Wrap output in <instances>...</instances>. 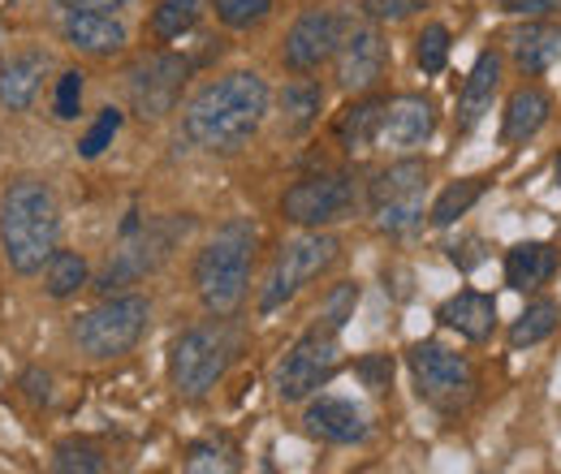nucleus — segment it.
I'll use <instances>...</instances> for the list:
<instances>
[{"instance_id":"nucleus-22","label":"nucleus","mask_w":561,"mask_h":474,"mask_svg":"<svg viewBox=\"0 0 561 474\" xmlns=\"http://www.w3.org/2000/svg\"><path fill=\"white\" fill-rule=\"evenodd\" d=\"M558 271V251L549 242H518L505 255V285L518 293H536L540 285H549Z\"/></svg>"},{"instance_id":"nucleus-36","label":"nucleus","mask_w":561,"mask_h":474,"mask_svg":"<svg viewBox=\"0 0 561 474\" xmlns=\"http://www.w3.org/2000/svg\"><path fill=\"white\" fill-rule=\"evenodd\" d=\"M78 104H82V73H78V69H66L61 82H57V117H61V122H73V117H78Z\"/></svg>"},{"instance_id":"nucleus-35","label":"nucleus","mask_w":561,"mask_h":474,"mask_svg":"<svg viewBox=\"0 0 561 474\" xmlns=\"http://www.w3.org/2000/svg\"><path fill=\"white\" fill-rule=\"evenodd\" d=\"M117 130H122V113H117V108H104V113L95 117V126L87 130V138L78 142V151H82L87 160H95V155L117 138Z\"/></svg>"},{"instance_id":"nucleus-6","label":"nucleus","mask_w":561,"mask_h":474,"mask_svg":"<svg viewBox=\"0 0 561 474\" xmlns=\"http://www.w3.org/2000/svg\"><path fill=\"white\" fill-rule=\"evenodd\" d=\"M147 320H151V307L139 293H122V298H108L100 307H91L78 324H73V340L82 354L91 358H117L126 349H135L139 337L147 333Z\"/></svg>"},{"instance_id":"nucleus-34","label":"nucleus","mask_w":561,"mask_h":474,"mask_svg":"<svg viewBox=\"0 0 561 474\" xmlns=\"http://www.w3.org/2000/svg\"><path fill=\"white\" fill-rule=\"evenodd\" d=\"M354 307H358V285H354V280L333 285V289H329V298H324V324L342 333V328H346V320H354Z\"/></svg>"},{"instance_id":"nucleus-21","label":"nucleus","mask_w":561,"mask_h":474,"mask_svg":"<svg viewBox=\"0 0 561 474\" xmlns=\"http://www.w3.org/2000/svg\"><path fill=\"white\" fill-rule=\"evenodd\" d=\"M436 320H440L445 328H454L458 337L489 340L492 328H496V302H492L489 293L462 289V293H454V298H449V302L436 311Z\"/></svg>"},{"instance_id":"nucleus-31","label":"nucleus","mask_w":561,"mask_h":474,"mask_svg":"<svg viewBox=\"0 0 561 474\" xmlns=\"http://www.w3.org/2000/svg\"><path fill=\"white\" fill-rule=\"evenodd\" d=\"M415 61H420L423 73H440L445 61H449V26L440 22H427L415 39Z\"/></svg>"},{"instance_id":"nucleus-39","label":"nucleus","mask_w":561,"mask_h":474,"mask_svg":"<svg viewBox=\"0 0 561 474\" xmlns=\"http://www.w3.org/2000/svg\"><path fill=\"white\" fill-rule=\"evenodd\" d=\"M48 384H53V380H48V375H44V380H39V375H35V371H31V375H26V389H31V397H35V402H48V393H53V389H48Z\"/></svg>"},{"instance_id":"nucleus-38","label":"nucleus","mask_w":561,"mask_h":474,"mask_svg":"<svg viewBox=\"0 0 561 474\" xmlns=\"http://www.w3.org/2000/svg\"><path fill=\"white\" fill-rule=\"evenodd\" d=\"M505 13H518V18H549L558 13L561 0H496Z\"/></svg>"},{"instance_id":"nucleus-20","label":"nucleus","mask_w":561,"mask_h":474,"mask_svg":"<svg viewBox=\"0 0 561 474\" xmlns=\"http://www.w3.org/2000/svg\"><path fill=\"white\" fill-rule=\"evenodd\" d=\"M549 113H553L549 91H540V86H518V91H510V100H505V117H501V138H505L510 147L536 138L540 130H545Z\"/></svg>"},{"instance_id":"nucleus-33","label":"nucleus","mask_w":561,"mask_h":474,"mask_svg":"<svg viewBox=\"0 0 561 474\" xmlns=\"http://www.w3.org/2000/svg\"><path fill=\"white\" fill-rule=\"evenodd\" d=\"M211 4H216V18L233 31H247L273 13V0H211Z\"/></svg>"},{"instance_id":"nucleus-8","label":"nucleus","mask_w":561,"mask_h":474,"mask_svg":"<svg viewBox=\"0 0 561 474\" xmlns=\"http://www.w3.org/2000/svg\"><path fill=\"white\" fill-rule=\"evenodd\" d=\"M337 362H342V340H337V328H329V324L307 328L302 337L294 340V349L280 358L277 397L280 402H307V397H316V393L333 380Z\"/></svg>"},{"instance_id":"nucleus-13","label":"nucleus","mask_w":561,"mask_h":474,"mask_svg":"<svg viewBox=\"0 0 561 474\" xmlns=\"http://www.w3.org/2000/svg\"><path fill=\"white\" fill-rule=\"evenodd\" d=\"M389 66V44L376 26H351L342 48H337V86L346 95H363L371 91Z\"/></svg>"},{"instance_id":"nucleus-29","label":"nucleus","mask_w":561,"mask_h":474,"mask_svg":"<svg viewBox=\"0 0 561 474\" xmlns=\"http://www.w3.org/2000/svg\"><path fill=\"white\" fill-rule=\"evenodd\" d=\"M44 280H48V293L53 298H70L87 285V259L73 255V251H57L44 268Z\"/></svg>"},{"instance_id":"nucleus-24","label":"nucleus","mask_w":561,"mask_h":474,"mask_svg":"<svg viewBox=\"0 0 561 474\" xmlns=\"http://www.w3.org/2000/svg\"><path fill=\"white\" fill-rule=\"evenodd\" d=\"M385 104H389V100H354L351 108L337 117V142H342L351 155H367V151L376 147Z\"/></svg>"},{"instance_id":"nucleus-4","label":"nucleus","mask_w":561,"mask_h":474,"mask_svg":"<svg viewBox=\"0 0 561 474\" xmlns=\"http://www.w3.org/2000/svg\"><path fill=\"white\" fill-rule=\"evenodd\" d=\"M407 358H411L415 389H420V397L432 409L458 414V409L471 406V397H476V367L458 349H449L440 340H420V345H411Z\"/></svg>"},{"instance_id":"nucleus-27","label":"nucleus","mask_w":561,"mask_h":474,"mask_svg":"<svg viewBox=\"0 0 561 474\" xmlns=\"http://www.w3.org/2000/svg\"><path fill=\"white\" fill-rule=\"evenodd\" d=\"M204 9H208V0H160L151 13V35L156 39H182L186 31H195Z\"/></svg>"},{"instance_id":"nucleus-18","label":"nucleus","mask_w":561,"mask_h":474,"mask_svg":"<svg viewBox=\"0 0 561 474\" xmlns=\"http://www.w3.org/2000/svg\"><path fill=\"white\" fill-rule=\"evenodd\" d=\"M510 53H514V66L523 73H545V69L561 66V26L545 22V18H531L527 26H518L510 35Z\"/></svg>"},{"instance_id":"nucleus-23","label":"nucleus","mask_w":561,"mask_h":474,"mask_svg":"<svg viewBox=\"0 0 561 474\" xmlns=\"http://www.w3.org/2000/svg\"><path fill=\"white\" fill-rule=\"evenodd\" d=\"M44 69L48 57L44 53H18L0 66V104L13 108V113H26L35 104V91L44 82Z\"/></svg>"},{"instance_id":"nucleus-19","label":"nucleus","mask_w":561,"mask_h":474,"mask_svg":"<svg viewBox=\"0 0 561 474\" xmlns=\"http://www.w3.org/2000/svg\"><path fill=\"white\" fill-rule=\"evenodd\" d=\"M501 86V57L496 53H480V61L471 66L462 95H458V130H476L484 122V113H492V95Z\"/></svg>"},{"instance_id":"nucleus-5","label":"nucleus","mask_w":561,"mask_h":474,"mask_svg":"<svg viewBox=\"0 0 561 474\" xmlns=\"http://www.w3.org/2000/svg\"><path fill=\"white\" fill-rule=\"evenodd\" d=\"M233 362V337L229 328L208 324V328H191L173 340L169 349V375H173V389L182 397H208L216 389V380L229 371Z\"/></svg>"},{"instance_id":"nucleus-1","label":"nucleus","mask_w":561,"mask_h":474,"mask_svg":"<svg viewBox=\"0 0 561 474\" xmlns=\"http://www.w3.org/2000/svg\"><path fill=\"white\" fill-rule=\"evenodd\" d=\"M264 117H268V82L255 69H233L208 82L204 91H195V100L182 113V130L211 155H233L255 138Z\"/></svg>"},{"instance_id":"nucleus-7","label":"nucleus","mask_w":561,"mask_h":474,"mask_svg":"<svg viewBox=\"0 0 561 474\" xmlns=\"http://www.w3.org/2000/svg\"><path fill=\"white\" fill-rule=\"evenodd\" d=\"M337 238H329V233H298V238H289L285 246L277 251V259H273V271H268V285H264V293H260V311L264 315H273L280 311L302 285H311L320 271L333 268V259H337Z\"/></svg>"},{"instance_id":"nucleus-26","label":"nucleus","mask_w":561,"mask_h":474,"mask_svg":"<svg viewBox=\"0 0 561 474\" xmlns=\"http://www.w3.org/2000/svg\"><path fill=\"white\" fill-rule=\"evenodd\" d=\"M561 324V307L553 298H536V302H527V311L514 320V328H510V345L514 349H527V345H540V340H549L558 333Z\"/></svg>"},{"instance_id":"nucleus-28","label":"nucleus","mask_w":561,"mask_h":474,"mask_svg":"<svg viewBox=\"0 0 561 474\" xmlns=\"http://www.w3.org/2000/svg\"><path fill=\"white\" fill-rule=\"evenodd\" d=\"M484 177H467V182H454V186H445L440 190V199L432 204V224H454L458 216H467L471 207H476V199L484 195Z\"/></svg>"},{"instance_id":"nucleus-17","label":"nucleus","mask_w":561,"mask_h":474,"mask_svg":"<svg viewBox=\"0 0 561 474\" xmlns=\"http://www.w3.org/2000/svg\"><path fill=\"white\" fill-rule=\"evenodd\" d=\"M302 427L329 444H358L367 436V414L346 397H316L302 414Z\"/></svg>"},{"instance_id":"nucleus-14","label":"nucleus","mask_w":561,"mask_h":474,"mask_svg":"<svg viewBox=\"0 0 561 474\" xmlns=\"http://www.w3.org/2000/svg\"><path fill=\"white\" fill-rule=\"evenodd\" d=\"M126 242H122V251L113 255V264L108 271L100 276V289H117V285H130V280H139L142 271H151L164 255H169V246H173V224H164V220H156V224H147V229H135V233H122Z\"/></svg>"},{"instance_id":"nucleus-15","label":"nucleus","mask_w":561,"mask_h":474,"mask_svg":"<svg viewBox=\"0 0 561 474\" xmlns=\"http://www.w3.org/2000/svg\"><path fill=\"white\" fill-rule=\"evenodd\" d=\"M432 135H436V104L427 95H398L385 104L376 142L389 151H411V147H423Z\"/></svg>"},{"instance_id":"nucleus-2","label":"nucleus","mask_w":561,"mask_h":474,"mask_svg":"<svg viewBox=\"0 0 561 474\" xmlns=\"http://www.w3.org/2000/svg\"><path fill=\"white\" fill-rule=\"evenodd\" d=\"M61 242V207L39 177H18L0 199V246L18 276L48 268Z\"/></svg>"},{"instance_id":"nucleus-3","label":"nucleus","mask_w":561,"mask_h":474,"mask_svg":"<svg viewBox=\"0 0 561 474\" xmlns=\"http://www.w3.org/2000/svg\"><path fill=\"white\" fill-rule=\"evenodd\" d=\"M251 264H255V224L251 220L220 224L216 238L195 259V289H199V302L208 307V315L229 320L242 307Z\"/></svg>"},{"instance_id":"nucleus-9","label":"nucleus","mask_w":561,"mask_h":474,"mask_svg":"<svg viewBox=\"0 0 561 474\" xmlns=\"http://www.w3.org/2000/svg\"><path fill=\"white\" fill-rule=\"evenodd\" d=\"M427 164L423 160H398L385 173L371 177L367 199H371V216L385 233H411L423 220V195H427Z\"/></svg>"},{"instance_id":"nucleus-40","label":"nucleus","mask_w":561,"mask_h":474,"mask_svg":"<svg viewBox=\"0 0 561 474\" xmlns=\"http://www.w3.org/2000/svg\"><path fill=\"white\" fill-rule=\"evenodd\" d=\"M66 9H122L126 0H61Z\"/></svg>"},{"instance_id":"nucleus-41","label":"nucleus","mask_w":561,"mask_h":474,"mask_svg":"<svg viewBox=\"0 0 561 474\" xmlns=\"http://www.w3.org/2000/svg\"><path fill=\"white\" fill-rule=\"evenodd\" d=\"M553 173H558V186H561V151H558V164H553Z\"/></svg>"},{"instance_id":"nucleus-10","label":"nucleus","mask_w":561,"mask_h":474,"mask_svg":"<svg viewBox=\"0 0 561 474\" xmlns=\"http://www.w3.org/2000/svg\"><path fill=\"white\" fill-rule=\"evenodd\" d=\"M354 207V182L346 173H311L302 182H294L280 199V216L298 229H320L342 220Z\"/></svg>"},{"instance_id":"nucleus-25","label":"nucleus","mask_w":561,"mask_h":474,"mask_svg":"<svg viewBox=\"0 0 561 474\" xmlns=\"http://www.w3.org/2000/svg\"><path fill=\"white\" fill-rule=\"evenodd\" d=\"M320 108H324V91H320V82H311V78H294V82L280 86V126H285V135H302V130H311V126L320 122Z\"/></svg>"},{"instance_id":"nucleus-37","label":"nucleus","mask_w":561,"mask_h":474,"mask_svg":"<svg viewBox=\"0 0 561 474\" xmlns=\"http://www.w3.org/2000/svg\"><path fill=\"white\" fill-rule=\"evenodd\" d=\"M423 0H363V13L371 22H402L411 13H420Z\"/></svg>"},{"instance_id":"nucleus-32","label":"nucleus","mask_w":561,"mask_h":474,"mask_svg":"<svg viewBox=\"0 0 561 474\" xmlns=\"http://www.w3.org/2000/svg\"><path fill=\"white\" fill-rule=\"evenodd\" d=\"M108 462H104V453L95 449V444H78V440H66V444H57V453H53V471L61 474H95L104 471Z\"/></svg>"},{"instance_id":"nucleus-16","label":"nucleus","mask_w":561,"mask_h":474,"mask_svg":"<svg viewBox=\"0 0 561 474\" xmlns=\"http://www.w3.org/2000/svg\"><path fill=\"white\" fill-rule=\"evenodd\" d=\"M61 31H66V44L87 57H117L126 48V26L104 9H70Z\"/></svg>"},{"instance_id":"nucleus-12","label":"nucleus","mask_w":561,"mask_h":474,"mask_svg":"<svg viewBox=\"0 0 561 474\" xmlns=\"http://www.w3.org/2000/svg\"><path fill=\"white\" fill-rule=\"evenodd\" d=\"M191 78V66L182 57H169V53H156V57H142L135 73H130V100H135V113L147 122H160L164 113L178 108L182 100V86Z\"/></svg>"},{"instance_id":"nucleus-11","label":"nucleus","mask_w":561,"mask_h":474,"mask_svg":"<svg viewBox=\"0 0 561 474\" xmlns=\"http://www.w3.org/2000/svg\"><path fill=\"white\" fill-rule=\"evenodd\" d=\"M346 39V22L337 9H307L289 35H285V48H280V61L294 69V73H311L320 69Z\"/></svg>"},{"instance_id":"nucleus-30","label":"nucleus","mask_w":561,"mask_h":474,"mask_svg":"<svg viewBox=\"0 0 561 474\" xmlns=\"http://www.w3.org/2000/svg\"><path fill=\"white\" fill-rule=\"evenodd\" d=\"M191 474H204V471H238V449L229 440H199L191 444L186 462H182Z\"/></svg>"}]
</instances>
